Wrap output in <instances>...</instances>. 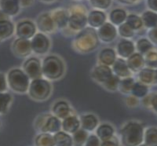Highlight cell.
<instances>
[{
	"instance_id": "obj_10",
	"label": "cell",
	"mask_w": 157,
	"mask_h": 146,
	"mask_svg": "<svg viewBox=\"0 0 157 146\" xmlns=\"http://www.w3.org/2000/svg\"><path fill=\"white\" fill-rule=\"evenodd\" d=\"M12 50L14 55L19 57H26L32 54L31 41L28 39L17 38L13 41L12 45Z\"/></svg>"
},
{
	"instance_id": "obj_39",
	"label": "cell",
	"mask_w": 157,
	"mask_h": 146,
	"mask_svg": "<svg viewBox=\"0 0 157 146\" xmlns=\"http://www.w3.org/2000/svg\"><path fill=\"white\" fill-rule=\"evenodd\" d=\"M145 67L152 69L157 68V50H152L144 55Z\"/></svg>"
},
{
	"instance_id": "obj_55",
	"label": "cell",
	"mask_w": 157,
	"mask_h": 146,
	"mask_svg": "<svg viewBox=\"0 0 157 146\" xmlns=\"http://www.w3.org/2000/svg\"><path fill=\"white\" fill-rule=\"evenodd\" d=\"M120 2L122 3H127V4H134V3H137V1H120Z\"/></svg>"
},
{
	"instance_id": "obj_47",
	"label": "cell",
	"mask_w": 157,
	"mask_h": 146,
	"mask_svg": "<svg viewBox=\"0 0 157 146\" xmlns=\"http://www.w3.org/2000/svg\"><path fill=\"white\" fill-rule=\"evenodd\" d=\"M8 87L6 77L3 73H0V93H4L6 91Z\"/></svg>"
},
{
	"instance_id": "obj_2",
	"label": "cell",
	"mask_w": 157,
	"mask_h": 146,
	"mask_svg": "<svg viewBox=\"0 0 157 146\" xmlns=\"http://www.w3.org/2000/svg\"><path fill=\"white\" fill-rule=\"evenodd\" d=\"M73 44L75 50L80 53L94 51L100 44L97 31L93 28H85L76 35Z\"/></svg>"
},
{
	"instance_id": "obj_29",
	"label": "cell",
	"mask_w": 157,
	"mask_h": 146,
	"mask_svg": "<svg viewBox=\"0 0 157 146\" xmlns=\"http://www.w3.org/2000/svg\"><path fill=\"white\" fill-rule=\"evenodd\" d=\"M14 31V25L10 20L0 22V41L10 37Z\"/></svg>"
},
{
	"instance_id": "obj_12",
	"label": "cell",
	"mask_w": 157,
	"mask_h": 146,
	"mask_svg": "<svg viewBox=\"0 0 157 146\" xmlns=\"http://www.w3.org/2000/svg\"><path fill=\"white\" fill-rule=\"evenodd\" d=\"M36 27L41 32V33L44 34V33H51L54 32L56 26L51 15L49 14L48 13H45L39 15V17L37 18Z\"/></svg>"
},
{
	"instance_id": "obj_5",
	"label": "cell",
	"mask_w": 157,
	"mask_h": 146,
	"mask_svg": "<svg viewBox=\"0 0 157 146\" xmlns=\"http://www.w3.org/2000/svg\"><path fill=\"white\" fill-rule=\"evenodd\" d=\"M51 84L45 79H37L32 80L29 87V94L36 101H44L51 94Z\"/></svg>"
},
{
	"instance_id": "obj_38",
	"label": "cell",
	"mask_w": 157,
	"mask_h": 146,
	"mask_svg": "<svg viewBox=\"0 0 157 146\" xmlns=\"http://www.w3.org/2000/svg\"><path fill=\"white\" fill-rule=\"evenodd\" d=\"M12 96L9 93H0V115L7 112L10 105L12 102Z\"/></svg>"
},
{
	"instance_id": "obj_44",
	"label": "cell",
	"mask_w": 157,
	"mask_h": 146,
	"mask_svg": "<svg viewBox=\"0 0 157 146\" xmlns=\"http://www.w3.org/2000/svg\"><path fill=\"white\" fill-rule=\"evenodd\" d=\"M101 141L96 134H89L84 146H101Z\"/></svg>"
},
{
	"instance_id": "obj_16",
	"label": "cell",
	"mask_w": 157,
	"mask_h": 146,
	"mask_svg": "<svg viewBox=\"0 0 157 146\" xmlns=\"http://www.w3.org/2000/svg\"><path fill=\"white\" fill-rule=\"evenodd\" d=\"M117 53L121 58L127 59L135 53V45L128 39H121L117 45Z\"/></svg>"
},
{
	"instance_id": "obj_30",
	"label": "cell",
	"mask_w": 157,
	"mask_h": 146,
	"mask_svg": "<svg viewBox=\"0 0 157 146\" xmlns=\"http://www.w3.org/2000/svg\"><path fill=\"white\" fill-rule=\"evenodd\" d=\"M143 144L146 146H157V127H150L145 130Z\"/></svg>"
},
{
	"instance_id": "obj_41",
	"label": "cell",
	"mask_w": 157,
	"mask_h": 146,
	"mask_svg": "<svg viewBox=\"0 0 157 146\" xmlns=\"http://www.w3.org/2000/svg\"><path fill=\"white\" fill-rule=\"evenodd\" d=\"M118 32H119L120 36H122V37L126 39L132 38L134 36V31L130 29L126 23L122 24L121 25L119 26Z\"/></svg>"
},
{
	"instance_id": "obj_4",
	"label": "cell",
	"mask_w": 157,
	"mask_h": 146,
	"mask_svg": "<svg viewBox=\"0 0 157 146\" xmlns=\"http://www.w3.org/2000/svg\"><path fill=\"white\" fill-rule=\"evenodd\" d=\"M6 80L9 87L16 93L27 92L30 85V79L25 71L19 68H13L8 72Z\"/></svg>"
},
{
	"instance_id": "obj_35",
	"label": "cell",
	"mask_w": 157,
	"mask_h": 146,
	"mask_svg": "<svg viewBox=\"0 0 157 146\" xmlns=\"http://www.w3.org/2000/svg\"><path fill=\"white\" fill-rule=\"evenodd\" d=\"M71 137L73 141V146H84L89 137V134L83 129L79 128L72 134Z\"/></svg>"
},
{
	"instance_id": "obj_25",
	"label": "cell",
	"mask_w": 157,
	"mask_h": 146,
	"mask_svg": "<svg viewBox=\"0 0 157 146\" xmlns=\"http://www.w3.org/2000/svg\"><path fill=\"white\" fill-rule=\"evenodd\" d=\"M115 130L113 126L108 123L100 125L96 129V135L101 140V141H106L114 137Z\"/></svg>"
},
{
	"instance_id": "obj_14",
	"label": "cell",
	"mask_w": 157,
	"mask_h": 146,
	"mask_svg": "<svg viewBox=\"0 0 157 146\" xmlns=\"http://www.w3.org/2000/svg\"><path fill=\"white\" fill-rule=\"evenodd\" d=\"M127 64L131 72H139L145 67L144 56L135 52L127 59Z\"/></svg>"
},
{
	"instance_id": "obj_27",
	"label": "cell",
	"mask_w": 157,
	"mask_h": 146,
	"mask_svg": "<svg viewBox=\"0 0 157 146\" xmlns=\"http://www.w3.org/2000/svg\"><path fill=\"white\" fill-rule=\"evenodd\" d=\"M127 12L123 9H115L112 10L109 13V20L111 24L113 25H121L122 24L125 23L127 19Z\"/></svg>"
},
{
	"instance_id": "obj_1",
	"label": "cell",
	"mask_w": 157,
	"mask_h": 146,
	"mask_svg": "<svg viewBox=\"0 0 157 146\" xmlns=\"http://www.w3.org/2000/svg\"><path fill=\"white\" fill-rule=\"evenodd\" d=\"M145 128L141 123L130 121L120 130V142L123 146H137L144 141Z\"/></svg>"
},
{
	"instance_id": "obj_9",
	"label": "cell",
	"mask_w": 157,
	"mask_h": 146,
	"mask_svg": "<svg viewBox=\"0 0 157 146\" xmlns=\"http://www.w3.org/2000/svg\"><path fill=\"white\" fill-rule=\"evenodd\" d=\"M15 32L18 38L29 40L34 37L35 35L36 34V26L31 21L25 20L18 22Z\"/></svg>"
},
{
	"instance_id": "obj_24",
	"label": "cell",
	"mask_w": 157,
	"mask_h": 146,
	"mask_svg": "<svg viewBox=\"0 0 157 146\" xmlns=\"http://www.w3.org/2000/svg\"><path fill=\"white\" fill-rule=\"evenodd\" d=\"M98 59L101 64L106 66H113L116 60V52L112 48H105L100 52Z\"/></svg>"
},
{
	"instance_id": "obj_7",
	"label": "cell",
	"mask_w": 157,
	"mask_h": 146,
	"mask_svg": "<svg viewBox=\"0 0 157 146\" xmlns=\"http://www.w3.org/2000/svg\"><path fill=\"white\" fill-rule=\"evenodd\" d=\"M23 71L32 80L41 79L43 76L42 64L36 57H30L23 64Z\"/></svg>"
},
{
	"instance_id": "obj_31",
	"label": "cell",
	"mask_w": 157,
	"mask_h": 146,
	"mask_svg": "<svg viewBox=\"0 0 157 146\" xmlns=\"http://www.w3.org/2000/svg\"><path fill=\"white\" fill-rule=\"evenodd\" d=\"M35 146H55L54 135L49 133H39L34 141Z\"/></svg>"
},
{
	"instance_id": "obj_33",
	"label": "cell",
	"mask_w": 157,
	"mask_h": 146,
	"mask_svg": "<svg viewBox=\"0 0 157 146\" xmlns=\"http://www.w3.org/2000/svg\"><path fill=\"white\" fill-rule=\"evenodd\" d=\"M137 77H138L139 82L142 83L145 85L148 86L151 85V84H153L154 69L145 67L138 72Z\"/></svg>"
},
{
	"instance_id": "obj_37",
	"label": "cell",
	"mask_w": 157,
	"mask_h": 146,
	"mask_svg": "<svg viewBox=\"0 0 157 146\" xmlns=\"http://www.w3.org/2000/svg\"><path fill=\"white\" fill-rule=\"evenodd\" d=\"M134 83H135V80L132 77L124 78L123 79H120L118 90L121 93H123V94H129L131 92V90H132L133 86H134Z\"/></svg>"
},
{
	"instance_id": "obj_36",
	"label": "cell",
	"mask_w": 157,
	"mask_h": 146,
	"mask_svg": "<svg viewBox=\"0 0 157 146\" xmlns=\"http://www.w3.org/2000/svg\"><path fill=\"white\" fill-rule=\"evenodd\" d=\"M126 24L134 31H139L142 29L143 23L141 17L136 14H130L127 17Z\"/></svg>"
},
{
	"instance_id": "obj_54",
	"label": "cell",
	"mask_w": 157,
	"mask_h": 146,
	"mask_svg": "<svg viewBox=\"0 0 157 146\" xmlns=\"http://www.w3.org/2000/svg\"><path fill=\"white\" fill-rule=\"evenodd\" d=\"M153 84H157V68H156V69H154Z\"/></svg>"
},
{
	"instance_id": "obj_15",
	"label": "cell",
	"mask_w": 157,
	"mask_h": 146,
	"mask_svg": "<svg viewBox=\"0 0 157 146\" xmlns=\"http://www.w3.org/2000/svg\"><path fill=\"white\" fill-rule=\"evenodd\" d=\"M105 22L106 14L101 10H94L89 13L87 16V24L93 29H99Z\"/></svg>"
},
{
	"instance_id": "obj_11",
	"label": "cell",
	"mask_w": 157,
	"mask_h": 146,
	"mask_svg": "<svg viewBox=\"0 0 157 146\" xmlns=\"http://www.w3.org/2000/svg\"><path fill=\"white\" fill-rule=\"evenodd\" d=\"M97 33L99 40H101L104 43H110L116 39L117 36V29L113 24L105 22L98 29Z\"/></svg>"
},
{
	"instance_id": "obj_45",
	"label": "cell",
	"mask_w": 157,
	"mask_h": 146,
	"mask_svg": "<svg viewBox=\"0 0 157 146\" xmlns=\"http://www.w3.org/2000/svg\"><path fill=\"white\" fill-rule=\"evenodd\" d=\"M148 39L152 45L157 46V27L149 29L148 32Z\"/></svg>"
},
{
	"instance_id": "obj_17",
	"label": "cell",
	"mask_w": 157,
	"mask_h": 146,
	"mask_svg": "<svg viewBox=\"0 0 157 146\" xmlns=\"http://www.w3.org/2000/svg\"><path fill=\"white\" fill-rule=\"evenodd\" d=\"M113 72L116 75L120 78H127L131 77L132 72L130 71L128 66H127V61L123 58H116V61L113 65Z\"/></svg>"
},
{
	"instance_id": "obj_52",
	"label": "cell",
	"mask_w": 157,
	"mask_h": 146,
	"mask_svg": "<svg viewBox=\"0 0 157 146\" xmlns=\"http://www.w3.org/2000/svg\"><path fill=\"white\" fill-rule=\"evenodd\" d=\"M10 17H8L7 15L4 13L1 10H0V22L3 21H7V20H10Z\"/></svg>"
},
{
	"instance_id": "obj_48",
	"label": "cell",
	"mask_w": 157,
	"mask_h": 146,
	"mask_svg": "<svg viewBox=\"0 0 157 146\" xmlns=\"http://www.w3.org/2000/svg\"><path fill=\"white\" fill-rule=\"evenodd\" d=\"M101 146H120V142H119L117 137L114 136L109 140L101 141Z\"/></svg>"
},
{
	"instance_id": "obj_22",
	"label": "cell",
	"mask_w": 157,
	"mask_h": 146,
	"mask_svg": "<svg viewBox=\"0 0 157 146\" xmlns=\"http://www.w3.org/2000/svg\"><path fill=\"white\" fill-rule=\"evenodd\" d=\"M52 18L54 20L55 26L59 29H64L68 25L69 19V13L65 10H57L51 14Z\"/></svg>"
},
{
	"instance_id": "obj_19",
	"label": "cell",
	"mask_w": 157,
	"mask_h": 146,
	"mask_svg": "<svg viewBox=\"0 0 157 146\" xmlns=\"http://www.w3.org/2000/svg\"><path fill=\"white\" fill-rule=\"evenodd\" d=\"M20 1L2 0L0 1V10L8 17L15 16L20 10Z\"/></svg>"
},
{
	"instance_id": "obj_20",
	"label": "cell",
	"mask_w": 157,
	"mask_h": 146,
	"mask_svg": "<svg viewBox=\"0 0 157 146\" xmlns=\"http://www.w3.org/2000/svg\"><path fill=\"white\" fill-rule=\"evenodd\" d=\"M52 112L54 113V116L58 118L59 119H64L65 118L68 117L71 113V109L68 102L64 101H59L56 102L53 106Z\"/></svg>"
},
{
	"instance_id": "obj_43",
	"label": "cell",
	"mask_w": 157,
	"mask_h": 146,
	"mask_svg": "<svg viewBox=\"0 0 157 146\" xmlns=\"http://www.w3.org/2000/svg\"><path fill=\"white\" fill-rule=\"evenodd\" d=\"M51 116L50 114H43L40 115L37 117V119L35 121V128L39 132H41L42 129L44 127L45 123L47 122V119Z\"/></svg>"
},
{
	"instance_id": "obj_32",
	"label": "cell",
	"mask_w": 157,
	"mask_h": 146,
	"mask_svg": "<svg viewBox=\"0 0 157 146\" xmlns=\"http://www.w3.org/2000/svg\"><path fill=\"white\" fill-rule=\"evenodd\" d=\"M148 91H149L148 86L137 81V82H135V83L133 86L130 94L137 99H142L148 94Z\"/></svg>"
},
{
	"instance_id": "obj_57",
	"label": "cell",
	"mask_w": 157,
	"mask_h": 146,
	"mask_svg": "<svg viewBox=\"0 0 157 146\" xmlns=\"http://www.w3.org/2000/svg\"><path fill=\"white\" fill-rule=\"evenodd\" d=\"M0 127H1V121H0Z\"/></svg>"
},
{
	"instance_id": "obj_40",
	"label": "cell",
	"mask_w": 157,
	"mask_h": 146,
	"mask_svg": "<svg viewBox=\"0 0 157 146\" xmlns=\"http://www.w3.org/2000/svg\"><path fill=\"white\" fill-rule=\"evenodd\" d=\"M120 79H121L120 77H118L117 75H116L115 74H113L112 75L109 80L106 81L105 83H103V86L105 89L109 90L110 91H116L118 90V87H119V84H120Z\"/></svg>"
},
{
	"instance_id": "obj_3",
	"label": "cell",
	"mask_w": 157,
	"mask_h": 146,
	"mask_svg": "<svg viewBox=\"0 0 157 146\" xmlns=\"http://www.w3.org/2000/svg\"><path fill=\"white\" fill-rule=\"evenodd\" d=\"M43 75L50 80L61 78L64 73V64L57 56L50 55L45 57L42 64Z\"/></svg>"
},
{
	"instance_id": "obj_53",
	"label": "cell",
	"mask_w": 157,
	"mask_h": 146,
	"mask_svg": "<svg viewBox=\"0 0 157 146\" xmlns=\"http://www.w3.org/2000/svg\"><path fill=\"white\" fill-rule=\"evenodd\" d=\"M32 1H20V6H29L32 3Z\"/></svg>"
},
{
	"instance_id": "obj_23",
	"label": "cell",
	"mask_w": 157,
	"mask_h": 146,
	"mask_svg": "<svg viewBox=\"0 0 157 146\" xmlns=\"http://www.w3.org/2000/svg\"><path fill=\"white\" fill-rule=\"evenodd\" d=\"M98 125V119L94 115L86 114L81 116L80 128L83 129L86 132H92L97 129Z\"/></svg>"
},
{
	"instance_id": "obj_18",
	"label": "cell",
	"mask_w": 157,
	"mask_h": 146,
	"mask_svg": "<svg viewBox=\"0 0 157 146\" xmlns=\"http://www.w3.org/2000/svg\"><path fill=\"white\" fill-rule=\"evenodd\" d=\"M80 128V120L75 116H69L63 119L61 122L62 131L67 134H73L78 129Z\"/></svg>"
},
{
	"instance_id": "obj_28",
	"label": "cell",
	"mask_w": 157,
	"mask_h": 146,
	"mask_svg": "<svg viewBox=\"0 0 157 146\" xmlns=\"http://www.w3.org/2000/svg\"><path fill=\"white\" fill-rule=\"evenodd\" d=\"M55 146H73V141L71 134L64 131H59L54 134Z\"/></svg>"
},
{
	"instance_id": "obj_46",
	"label": "cell",
	"mask_w": 157,
	"mask_h": 146,
	"mask_svg": "<svg viewBox=\"0 0 157 146\" xmlns=\"http://www.w3.org/2000/svg\"><path fill=\"white\" fill-rule=\"evenodd\" d=\"M126 104H127V105L128 107H137V105H139V99H137L135 97L130 95V96L127 97V99H126Z\"/></svg>"
},
{
	"instance_id": "obj_13",
	"label": "cell",
	"mask_w": 157,
	"mask_h": 146,
	"mask_svg": "<svg viewBox=\"0 0 157 146\" xmlns=\"http://www.w3.org/2000/svg\"><path fill=\"white\" fill-rule=\"evenodd\" d=\"M113 75V70L110 67L103 64L98 65L94 68L91 76L96 82L103 84L108 81Z\"/></svg>"
},
{
	"instance_id": "obj_34",
	"label": "cell",
	"mask_w": 157,
	"mask_h": 146,
	"mask_svg": "<svg viewBox=\"0 0 157 146\" xmlns=\"http://www.w3.org/2000/svg\"><path fill=\"white\" fill-rule=\"evenodd\" d=\"M135 49H137V53L144 56L147 53L153 50V45L146 38H141L138 39L136 43Z\"/></svg>"
},
{
	"instance_id": "obj_50",
	"label": "cell",
	"mask_w": 157,
	"mask_h": 146,
	"mask_svg": "<svg viewBox=\"0 0 157 146\" xmlns=\"http://www.w3.org/2000/svg\"><path fill=\"white\" fill-rule=\"evenodd\" d=\"M148 10L157 13V0H148L146 2Z\"/></svg>"
},
{
	"instance_id": "obj_26",
	"label": "cell",
	"mask_w": 157,
	"mask_h": 146,
	"mask_svg": "<svg viewBox=\"0 0 157 146\" xmlns=\"http://www.w3.org/2000/svg\"><path fill=\"white\" fill-rule=\"evenodd\" d=\"M143 26L146 29H152L157 27V13L146 10L141 17Z\"/></svg>"
},
{
	"instance_id": "obj_42",
	"label": "cell",
	"mask_w": 157,
	"mask_h": 146,
	"mask_svg": "<svg viewBox=\"0 0 157 146\" xmlns=\"http://www.w3.org/2000/svg\"><path fill=\"white\" fill-rule=\"evenodd\" d=\"M90 3L92 5V6L96 9L100 10H106L111 6L112 2L109 0H93V1H90Z\"/></svg>"
},
{
	"instance_id": "obj_8",
	"label": "cell",
	"mask_w": 157,
	"mask_h": 146,
	"mask_svg": "<svg viewBox=\"0 0 157 146\" xmlns=\"http://www.w3.org/2000/svg\"><path fill=\"white\" fill-rule=\"evenodd\" d=\"M32 51L37 54H44L47 53L50 46L49 38L41 32L36 33L31 40Z\"/></svg>"
},
{
	"instance_id": "obj_21",
	"label": "cell",
	"mask_w": 157,
	"mask_h": 146,
	"mask_svg": "<svg viewBox=\"0 0 157 146\" xmlns=\"http://www.w3.org/2000/svg\"><path fill=\"white\" fill-rule=\"evenodd\" d=\"M61 130V121L54 116H50L47 119L44 127L42 129L40 133H49L50 134H55L57 132Z\"/></svg>"
},
{
	"instance_id": "obj_6",
	"label": "cell",
	"mask_w": 157,
	"mask_h": 146,
	"mask_svg": "<svg viewBox=\"0 0 157 146\" xmlns=\"http://www.w3.org/2000/svg\"><path fill=\"white\" fill-rule=\"evenodd\" d=\"M68 27L75 32H80L86 28L87 25V17L86 10L82 6H73L68 11Z\"/></svg>"
},
{
	"instance_id": "obj_51",
	"label": "cell",
	"mask_w": 157,
	"mask_h": 146,
	"mask_svg": "<svg viewBox=\"0 0 157 146\" xmlns=\"http://www.w3.org/2000/svg\"><path fill=\"white\" fill-rule=\"evenodd\" d=\"M152 110L157 113V94H154L151 101V108Z\"/></svg>"
},
{
	"instance_id": "obj_49",
	"label": "cell",
	"mask_w": 157,
	"mask_h": 146,
	"mask_svg": "<svg viewBox=\"0 0 157 146\" xmlns=\"http://www.w3.org/2000/svg\"><path fill=\"white\" fill-rule=\"evenodd\" d=\"M153 94L154 93L148 94L145 98H142V104L145 107L151 108V101H152V98L153 96Z\"/></svg>"
},
{
	"instance_id": "obj_56",
	"label": "cell",
	"mask_w": 157,
	"mask_h": 146,
	"mask_svg": "<svg viewBox=\"0 0 157 146\" xmlns=\"http://www.w3.org/2000/svg\"><path fill=\"white\" fill-rule=\"evenodd\" d=\"M137 146H146V145H145V144H143V143H142V144H139V145H137Z\"/></svg>"
}]
</instances>
